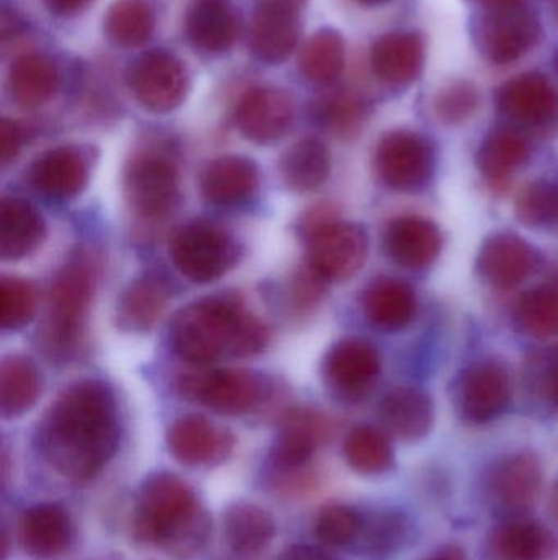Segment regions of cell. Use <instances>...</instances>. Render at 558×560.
<instances>
[{
	"label": "cell",
	"mask_w": 558,
	"mask_h": 560,
	"mask_svg": "<svg viewBox=\"0 0 558 560\" xmlns=\"http://www.w3.org/2000/svg\"><path fill=\"white\" fill-rule=\"evenodd\" d=\"M363 515L346 505H330L318 515L314 533L323 545L331 548L353 546L359 535Z\"/></svg>",
	"instance_id": "44"
},
{
	"label": "cell",
	"mask_w": 558,
	"mask_h": 560,
	"mask_svg": "<svg viewBox=\"0 0 558 560\" xmlns=\"http://www.w3.org/2000/svg\"><path fill=\"white\" fill-rule=\"evenodd\" d=\"M177 387L182 397L223 415L246 413L261 397L259 378L241 369L189 372L179 378Z\"/></svg>",
	"instance_id": "9"
},
{
	"label": "cell",
	"mask_w": 558,
	"mask_h": 560,
	"mask_svg": "<svg viewBox=\"0 0 558 560\" xmlns=\"http://www.w3.org/2000/svg\"><path fill=\"white\" fill-rule=\"evenodd\" d=\"M170 258L183 278L209 283L235 266L238 248L235 240L219 226L199 220L187 223L174 235Z\"/></svg>",
	"instance_id": "5"
},
{
	"label": "cell",
	"mask_w": 558,
	"mask_h": 560,
	"mask_svg": "<svg viewBox=\"0 0 558 560\" xmlns=\"http://www.w3.org/2000/svg\"><path fill=\"white\" fill-rule=\"evenodd\" d=\"M530 156V143L520 131L513 128H498L482 143L477 154V166L487 179L501 183L521 170Z\"/></svg>",
	"instance_id": "34"
},
{
	"label": "cell",
	"mask_w": 558,
	"mask_h": 560,
	"mask_svg": "<svg viewBox=\"0 0 558 560\" xmlns=\"http://www.w3.org/2000/svg\"><path fill=\"white\" fill-rule=\"evenodd\" d=\"M380 420L392 436L405 443H416L432 430L435 404L422 388L400 385L383 397Z\"/></svg>",
	"instance_id": "21"
},
{
	"label": "cell",
	"mask_w": 558,
	"mask_h": 560,
	"mask_svg": "<svg viewBox=\"0 0 558 560\" xmlns=\"http://www.w3.org/2000/svg\"><path fill=\"white\" fill-rule=\"evenodd\" d=\"M41 394L38 369L25 358H7L0 365V410L3 418L28 411Z\"/></svg>",
	"instance_id": "35"
},
{
	"label": "cell",
	"mask_w": 558,
	"mask_h": 560,
	"mask_svg": "<svg viewBox=\"0 0 558 560\" xmlns=\"http://www.w3.org/2000/svg\"><path fill=\"white\" fill-rule=\"evenodd\" d=\"M323 375L337 395L356 400L364 397L379 378V352L366 339H341L331 346L324 358Z\"/></svg>",
	"instance_id": "13"
},
{
	"label": "cell",
	"mask_w": 558,
	"mask_h": 560,
	"mask_svg": "<svg viewBox=\"0 0 558 560\" xmlns=\"http://www.w3.org/2000/svg\"><path fill=\"white\" fill-rule=\"evenodd\" d=\"M39 454L64 479L84 482L100 472L118 446L114 395L84 381L59 395L38 428Z\"/></svg>",
	"instance_id": "1"
},
{
	"label": "cell",
	"mask_w": 558,
	"mask_h": 560,
	"mask_svg": "<svg viewBox=\"0 0 558 560\" xmlns=\"http://www.w3.org/2000/svg\"><path fill=\"white\" fill-rule=\"evenodd\" d=\"M478 95L467 84H454L436 98V112L446 124L455 125L467 120L477 108Z\"/></svg>",
	"instance_id": "47"
},
{
	"label": "cell",
	"mask_w": 558,
	"mask_h": 560,
	"mask_svg": "<svg viewBox=\"0 0 558 560\" xmlns=\"http://www.w3.org/2000/svg\"><path fill=\"white\" fill-rule=\"evenodd\" d=\"M153 28V10L146 0H115L104 20L105 35L120 48H138Z\"/></svg>",
	"instance_id": "39"
},
{
	"label": "cell",
	"mask_w": 558,
	"mask_h": 560,
	"mask_svg": "<svg viewBox=\"0 0 558 560\" xmlns=\"http://www.w3.org/2000/svg\"><path fill=\"white\" fill-rule=\"evenodd\" d=\"M328 434V423L314 411L295 410L287 415L277 443L272 450V464L281 474L304 470L317 447Z\"/></svg>",
	"instance_id": "22"
},
{
	"label": "cell",
	"mask_w": 558,
	"mask_h": 560,
	"mask_svg": "<svg viewBox=\"0 0 558 560\" xmlns=\"http://www.w3.org/2000/svg\"><path fill=\"white\" fill-rule=\"evenodd\" d=\"M233 440L228 431L199 415L179 418L167 431V447L183 466H212L222 463L231 453Z\"/></svg>",
	"instance_id": "17"
},
{
	"label": "cell",
	"mask_w": 558,
	"mask_h": 560,
	"mask_svg": "<svg viewBox=\"0 0 558 560\" xmlns=\"http://www.w3.org/2000/svg\"><path fill=\"white\" fill-rule=\"evenodd\" d=\"M29 180L48 199H74L87 186V161L78 148H55L35 161Z\"/></svg>",
	"instance_id": "23"
},
{
	"label": "cell",
	"mask_w": 558,
	"mask_h": 560,
	"mask_svg": "<svg viewBox=\"0 0 558 560\" xmlns=\"http://www.w3.org/2000/svg\"><path fill=\"white\" fill-rule=\"evenodd\" d=\"M459 413L471 423H488L504 413L511 400L510 375L500 362L478 361L454 382Z\"/></svg>",
	"instance_id": "11"
},
{
	"label": "cell",
	"mask_w": 558,
	"mask_h": 560,
	"mask_svg": "<svg viewBox=\"0 0 558 560\" xmlns=\"http://www.w3.org/2000/svg\"><path fill=\"white\" fill-rule=\"evenodd\" d=\"M295 108L290 95L281 89H252L245 95L236 114L239 130L259 144L281 140L294 124Z\"/></svg>",
	"instance_id": "16"
},
{
	"label": "cell",
	"mask_w": 558,
	"mask_h": 560,
	"mask_svg": "<svg viewBox=\"0 0 558 560\" xmlns=\"http://www.w3.org/2000/svg\"><path fill=\"white\" fill-rule=\"evenodd\" d=\"M435 167V148L415 131H390L377 147V176L396 192L412 194L425 189L432 179Z\"/></svg>",
	"instance_id": "7"
},
{
	"label": "cell",
	"mask_w": 558,
	"mask_h": 560,
	"mask_svg": "<svg viewBox=\"0 0 558 560\" xmlns=\"http://www.w3.org/2000/svg\"><path fill=\"white\" fill-rule=\"evenodd\" d=\"M131 526L138 541L189 556L203 548L212 525L186 480L157 472L138 490Z\"/></svg>",
	"instance_id": "3"
},
{
	"label": "cell",
	"mask_w": 558,
	"mask_h": 560,
	"mask_svg": "<svg viewBox=\"0 0 558 560\" xmlns=\"http://www.w3.org/2000/svg\"><path fill=\"white\" fill-rule=\"evenodd\" d=\"M128 84L144 108L154 114H167L186 98L189 75L183 62L173 52L151 49L131 65Z\"/></svg>",
	"instance_id": "8"
},
{
	"label": "cell",
	"mask_w": 558,
	"mask_h": 560,
	"mask_svg": "<svg viewBox=\"0 0 558 560\" xmlns=\"http://www.w3.org/2000/svg\"><path fill=\"white\" fill-rule=\"evenodd\" d=\"M318 118L328 130L344 137L353 133L363 120V107L349 95H334L320 105Z\"/></svg>",
	"instance_id": "46"
},
{
	"label": "cell",
	"mask_w": 558,
	"mask_h": 560,
	"mask_svg": "<svg viewBox=\"0 0 558 560\" xmlns=\"http://www.w3.org/2000/svg\"><path fill=\"white\" fill-rule=\"evenodd\" d=\"M123 190L128 206L136 215L161 219L179 199L176 166L161 154H140L128 163Z\"/></svg>",
	"instance_id": "10"
},
{
	"label": "cell",
	"mask_w": 558,
	"mask_h": 560,
	"mask_svg": "<svg viewBox=\"0 0 558 560\" xmlns=\"http://www.w3.org/2000/svg\"><path fill=\"white\" fill-rule=\"evenodd\" d=\"M557 555L556 535L523 516L504 520L488 536L490 560H554Z\"/></svg>",
	"instance_id": "20"
},
{
	"label": "cell",
	"mask_w": 558,
	"mask_h": 560,
	"mask_svg": "<svg viewBox=\"0 0 558 560\" xmlns=\"http://www.w3.org/2000/svg\"><path fill=\"white\" fill-rule=\"evenodd\" d=\"M169 300V287L156 276L134 280L118 300V325L127 331H147L161 318Z\"/></svg>",
	"instance_id": "30"
},
{
	"label": "cell",
	"mask_w": 558,
	"mask_h": 560,
	"mask_svg": "<svg viewBox=\"0 0 558 560\" xmlns=\"http://www.w3.org/2000/svg\"><path fill=\"white\" fill-rule=\"evenodd\" d=\"M298 0H262L252 15L249 43L254 55L269 65H281L300 38Z\"/></svg>",
	"instance_id": "15"
},
{
	"label": "cell",
	"mask_w": 558,
	"mask_h": 560,
	"mask_svg": "<svg viewBox=\"0 0 558 560\" xmlns=\"http://www.w3.org/2000/svg\"><path fill=\"white\" fill-rule=\"evenodd\" d=\"M422 59V42L415 35L383 36L372 52L377 75L390 84H405L415 79Z\"/></svg>",
	"instance_id": "36"
},
{
	"label": "cell",
	"mask_w": 558,
	"mask_h": 560,
	"mask_svg": "<svg viewBox=\"0 0 558 560\" xmlns=\"http://www.w3.org/2000/svg\"><path fill=\"white\" fill-rule=\"evenodd\" d=\"M278 171L288 189L311 192L330 176V151L318 138H304L282 154Z\"/></svg>",
	"instance_id": "32"
},
{
	"label": "cell",
	"mask_w": 558,
	"mask_h": 560,
	"mask_svg": "<svg viewBox=\"0 0 558 560\" xmlns=\"http://www.w3.org/2000/svg\"><path fill=\"white\" fill-rule=\"evenodd\" d=\"M366 318L382 331H400L415 318L418 310L415 289L403 279L379 278L364 292Z\"/></svg>",
	"instance_id": "27"
},
{
	"label": "cell",
	"mask_w": 558,
	"mask_h": 560,
	"mask_svg": "<svg viewBox=\"0 0 558 560\" xmlns=\"http://www.w3.org/2000/svg\"><path fill=\"white\" fill-rule=\"evenodd\" d=\"M500 110L518 124H550L558 114V95L543 75H520L501 91Z\"/></svg>",
	"instance_id": "25"
},
{
	"label": "cell",
	"mask_w": 558,
	"mask_h": 560,
	"mask_svg": "<svg viewBox=\"0 0 558 560\" xmlns=\"http://www.w3.org/2000/svg\"><path fill=\"white\" fill-rule=\"evenodd\" d=\"M45 240V222L35 207L22 199L5 197L0 203V255L19 261L32 255Z\"/></svg>",
	"instance_id": "28"
},
{
	"label": "cell",
	"mask_w": 558,
	"mask_h": 560,
	"mask_svg": "<svg viewBox=\"0 0 558 560\" xmlns=\"http://www.w3.org/2000/svg\"><path fill=\"white\" fill-rule=\"evenodd\" d=\"M170 341L180 358L205 365L258 354L268 345L269 329L235 296H209L177 313Z\"/></svg>",
	"instance_id": "2"
},
{
	"label": "cell",
	"mask_w": 558,
	"mask_h": 560,
	"mask_svg": "<svg viewBox=\"0 0 558 560\" xmlns=\"http://www.w3.org/2000/svg\"><path fill=\"white\" fill-rule=\"evenodd\" d=\"M35 313V290L22 279L5 278L0 285V322L3 329H16Z\"/></svg>",
	"instance_id": "45"
},
{
	"label": "cell",
	"mask_w": 558,
	"mask_h": 560,
	"mask_svg": "<svg viewBox=\"0 0 558 560\" xmlns=\"http://www.w3.org/2000/svg\"><path fill=\"white\" fill-rule=\"evenodd\" d=\"M275 560H333L313 546L295 545L285 549Z\"/></svg>",
	"instance_id": "49"
},
{
	"label": "cell",
	"mask_w": 558,
	"mask_h": 560,
	"mask_svg": "<svg viewBox=\"0 0 558 560\" xmlns=\"http://www.w3.org/2000/svg\"><path fill=\"white\" fill-rule=\"evenodd\" d=\"M521 332L534 339L558 335V282L544 283L521 295L514 310Z\"/></svg>",
	"instance_id": "38"
},
{
	"label": "cell",
	"mask_w": 558,
	"mask_h": 560,
	"mask_svg": "<svg viewBox=\"0 0 558 560\" xmlns=\"http://www.w3.org/2000/svg\"><path fill=\"white\" fill-rule=\"evenodd\" d=\"M23 22L13 10H3L2 13V38L10 39L22 32Z\"/></svg>",
	"instance_id": "51"
},
{
	"label": "cell",
	"mask_w": 558,
	"mask_h": 560,
	"mask_svg": "<svg viewBox=\"0 0 558 560\" xmlns=\"http://www.w3.org/2000/svg\"><path fill=\"white\" fill-rule=\"evenodd\" d=\"M300 71L317 84L333 82L343 71L344 43L340 33L323 28L314 33L300 52Z\"/></svg>",
	"instance_id": "41"
},
{
	"label": "cell",
	"mask_w": 558,
	"mask_h": 560,
	"mask_svg": "<svg viewBox=\"0 0 558 560\" xmlns=\"http://www.w3.org/2000/svg\"><path fill=\"white\" fill-rule=\"evenodd\" d=\"M549 513L558 525V479L554 482L549 493Z\"/></svg>",
	"instance_id": "53"
},
{
	"label": "cell",
	"mask_w": 558,
	"mask_h": 560,
	"mask_svg": "<svg viewBox=\"0 0 558 560\" xmlns=\"http://www.w3.org/2000/svg\"><path fill=\"white\" fill-rule=\"evenodd\" d=\"M190 43L206 55H223L235 45L238 19L228 0H197L186 19Z\"/></svg>",
	"instance_id": "24"
},
{
	"label": "cell",
	"mask_w": 558,
	"mask_h": 560,
	"mask_svg": "<svg viewBox=\"0 0 558 560\" xmlns=\"http://www.w3.org/2000/svg\"><path fill=\"white\" fill-rule=\"evenodd\" d=\"M484 2L498 3V5H507V3H511L513 0H484Z\"/></svg>",
	"instance_id": "54"
},
{
	"label": "cell",
	"mask_w": 558,
	"mask_h": 560,
	"mask_svg": "<svg viewBox=\"0 0 558 560\" xmlns=\"http://www.w3.org/2000/svg\"><path fill=\"white\" fill-rule=\"evenodd\" d=\"M259 171L248 158L223 156L212 161L200 177L203 197L215 206H238L254 196Z\"/></svg>",
	"instance_id": "26"
},
{
	"label": "cell",
	"mask_w": 558,
	"mask_h": 560,
	"mask_svg": "<svg viewBox=\"0 0 558 560\" xmlns=\"http://www.w3.org/2000/svg\"><path fill=\"white\" fill-rule=\"evenodd\" d=\"M539 265L536 249L511 232L488 236L477 256V272L488 285L510 290L533 276Z\"/></svg>",
	"instance_id": "14"
},
{
	"label": "cell",
	"mask_w": 558,
	"mask_h": 560,
	"mask_svg": "<svg viewBox=\"0 0 558 560\" xmlns=\"http://www.w3.org/2000/svg\"><path fill=\"white\" fill-rule=\"evenodd\" d=\"M58 85V69L48 56L25 55L10 68V95L20 107H41L55 95Z\"/></svg>",
	"instance_id": "33"
},
{
	"label": "cell",
	"mask_w": 558,
	"mask_h": 560,
	"mask_svg": "<svg viewBox=\"0 0 558 560\" xmlns=\"http://www.w3.org/2000/svg\"><path fill=\"white\" fill-rule=\"evenodd\" d=\"M488 497L494 506L511 516H523L539 500L543 490V466L531 453L503 457L491 467L487 480Z\"/></svg>",
	"instance_id": "12"
},
{
	"label": "cell",
	"mask_w": 558,
	"mask_h": 560,
	"mask_svg": "<svg viewBox=\"0 0 558 560\" xmlns=\"http://www.w3.org/2000/svg\"><path fill=\"white\" fill-rule=\"evenodd\" d=\"M344 457L363 476L389 472L395 463V453L389 436L369 424H360L349 431L344 440Z\"/></svg>",
	"instance_id": "37"
},
{
	"label": "cell",
	"mask_w": 558,
	"mask_h": 560,
	"mask_svg": "<svg viewBox=\"0 0 558 560\" xmlns=\"http://www.w3.org/2000/svg\"><path fill=\"white\" fill-rule=\"evenodd\" d=\"M412 536V523L402 512L383 510L363 515L353 546L370 560H390L409 545Z\"/></svg>",
	"instance_id": "29"
},
{
	"label": "cell",
	"mask_w": 558,
	"mask_h": 560,
	"mask_svg": "<svg viewBox=\"0 0 558 560\" xmlns=\"http://www.w3.org/2000/svg\"><path fill=\"white\" fill-rule=\"evenodd\" d=\"M94 287V272L84 265L68 266L56 279L43 328V342L51 354L66 358L78 348Z\"/></svg>",
	"instance_id": "4"
},
{
	"label": "cell",
	"mask_w": 558,
	"mask_h": 560,
	"mask_svg": "<svg viewBox=\"0 0 558 560\" xmlns=\"http://www.w3.org/2000/svg\"><path fill=\"white\" fill-rule=\"evenodd\" d=\"M45 3L55 15L72 16L81 13L91 0H45Z\"/></svg>",
	"instance_id": "50"
},
{
	"label": "cell",
	"mask_w": 558,
	"mask_h": 560,
	"mask_svg": "<svg viewBox=\"0 0 558 560\" xmlns=\"http://www.w3.org/2000/svg\"><path fill=\"white\" fill-rule=\"evenodd\" d=\"M22 148V131L15 121L2 120L0 124V160L3 166H9Z\"/></svg>",
	"instance_id": "48"
},
{
	"label": "cell",
	"mask_w": 558,
	"mask_h": 560,
	"mask_svg": "<svg viewBox=\"0 0 558 560\" xmlns=\"http://www.w3.org/2000/svg\"><path fill=\"white\" fill-rule=\"evenodd\" d=\"M514 215L527 229H558V184L539 179L521 187L514 199Z\"/></svg>",
	"instance_id": "42"
},
{
	"label": "cell",
	"mask_w": 558,
	"mask_h": 560,
	"mask_svg": "<svg viewBox=\"0 0 558 560\" xmlns=\"http://www.w3.org/2000/svg\"><path fill=\"white\" fill-rule=\"evenodd\" d=\"M537 23L524 13L504 10L488 23L485 39L491 58L508 61L523 55L536 42Z\"/></svg>",
	"instance_id": "40"
},
{
	"label": "cell",
	"mask_w": 558,
	"mask_h": 560,
	"mask_svg": "<svg viewBox=\"0 0 558 560\" xmlns=\"http://www.w3.org/2000/svg\"><path fill=\"white\" fill-rule=\"evenodd\" d=\"M363 2L377 3V2H383V0H363Z\"/></svg>",
	"instance_id": "55"
},
{
	"label": "cell",
	"mask_w": 558,
	"mask_h": 560,
	"mask_svg": "<svg viewBox=\"0 0 558 560\" xmlns=\"http://www.w3.org/2000/svg\"><path fill=\"white\" fill-rule=\"evenodd\" d=\"M19 536L26 555L36 560H55L71 548L74 528L62 506L41 503L23 512Z\"/></svg>",
	"instance_id": "19"
},
{
	"label": "cell",
	"mask_w": 558,
	"mask_h": 560,
	"mask_svg": "<svg viewBox=\"0 0 558 560\" xmlns=\"http://www.w3.org/2000/svg\"><path fill=\"white\" fill-rule=\"evenodd\" d=\"M523 377L531 397L558 411V345L531 352Z\"/></svg>",
	"instance_id": "43"
},
{
	"label": "cell",
	"mask_w": 558,
	"mask_h": 560,
	"mask_svg": "<svg viewBox=\"0 0 558 560\" xmlns=\"http://www.w3.org/2000/svg\"><path fill=\"white\" fill-rule=\"evenodd\" d=\"M223 532L236 555L254 556L274 539L277 528L271 513L262 506L236 502L225 510Z\"/></svg>",
	"instance_id": "31"
},
{
	"label": "cell",
	"mask_w": 558,
	"mask_h": 560,
	"mask_svg": "<svg viewBox=\"0 0 558 560\" xmlns=\"http://www.w3.org/2000/svg\"><path fill=\"white\" fill-rule=\"evenodd\" d=\"M385 249L390 258L409 271L435 265L444 245L441 229L418 215L399 217L387 226Z\"/></svg>",
	"instance_id": "18"
},
{
	"label": "cell",
	"mask_w": 558,
	"mask_h": 560,
	"mask_svg": "<svg viewBox=\"0 0 558 560\" xmlns=\"http://www.w3.org/2000/svg\"><path fill=\"white\" fill-rule=\"evenodd\" d=\"M425 560H467V558H465L464 551H462V549L446 548L436 552V555L429 556V558Z\"/></svg>",
	"instance_id": "52"
},
{
	"label": "cell",
	"mask_w": 558,
	"mask_h": 560,
	"mask_svg": "<svg viewBox=\"0 0 558 560\" xmlns=\"http://www.w3.org/2000/svg\"><path fill=\"white\" fill-rule=\"evenodd\" d=\"M369 238L363 226L328 220L311 230L308 268L324 282H344L364 268Z\"/></svg>",
	"instance_id": "6"
}]
</instances>
